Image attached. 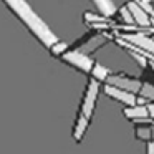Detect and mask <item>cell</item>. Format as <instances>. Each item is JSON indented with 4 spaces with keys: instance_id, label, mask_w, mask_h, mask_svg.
Listing matches in <instances>:
<instances>
[{
    "instance_id": "6da1fadb",
    "label": "cell",
    "mask_w": 154,
    "mask_h": 154,
    "mask_svg": "<svg viewBox=\"0 0 154 154\" xmlns=\"http://www.w3.org/2000/svg\"><path fill=\"white\" fill-rule=\"evenodd\" d=\"M4 2L8 5V8L23 22L25 27H27L45 47L51 48L58 42V37L50 30V27L35 14V10L25 2V0H4Z\"/></svg>"
},
{
    "instance_id": "7a4b0ae2",
    "label": "cell",
    "mask_w": 154,
    "mask_h": 154,
    "mask_svg": "<svg viewBox=\"0 0 154 154\" xmlns=\"http://www.w3.org/2000/svg\"><path fill=\"white\" fill-rule=\"evenodd\" d=\"M118 43L124 47L126 50L137 51V53L144 55V57L154 60V40L143 33H119L118 37Z\"/></svg>"
},
{
    "instance_id": "3957f363",
    "label": "cell",
    "mask_w": 154,
    "mask_h": 154,
    "mask_svg": "<svg viewBox=\"0 0 154 154\" xmlns=\"http://www.w3.org/2000/svg\"><path fill=\"white\" fill-rule=\"evenodd\" d=\"M61 60H65L66 63L73 65L75 68L85 71V73H91V70L94 66L93 58H90L88 53H85L81 50H66L61 55Z\"/></svg>"
},
{
    "instance_id": "277c9868",
    "label": "cell",
    "mask_w": 154,
    "mask_h": 154,
    "mask_svg": "<svg viewBox=\"0 0 154 154\" xmlns=\"http://www.w3.org/2000/svg\"><path fill=\"white\" fill-rule=\"evenodd\" d=\"M98 93H100V81L93 78V80H90V83H88L86 93H85V100H83V106H81V114L86 116L88 119H91V116H93Z\"/></svg>"
},
{
    "instance_id": "5b68a950",
    "label": "cell",
    "mask_w": 154,
    "mask_h": 154,
    "mask_svg": "<svg viewBox=\"0 0 154 154\" xmlns=\"http://www.w3.org/2000/svg\"><path fill=\"white\" fill-rule=\"evenodd\" d=\"M106 83L108 85H113V86H118L121 90H126V91H131V93H139L141 91V83L139 80L136 78H128V76H121V75H109L106 78Z\"/></svg>"
},
{
    "instance_id": "8992f818",
    "label": "cell",
    "mask_w": 154,
    "mask_h": 154,
    "mask_svg": "<svg viewBox=\"0 0 154 154\" xmlns=\"http://www.w3.org/2000/svg\"><path fill=\"white\" fill-rule=\"evenodd\" d=\"M104 93H106L109 98H113V100L126 104V106H133V104H136V100H137L134 93L126 91V90H121V88L113 86V85H108V83H106V86H104Z\"/></svg>"
},
{
    "instance_id": "52a82bcc",
    "label": "cell",
    "mask_w": 154,
    "mask_h": 154,
    "mask_svg": "<svg viewBox=\"0 0 154 154\" xmlns=\"http://www.w3.org/2000/svg\"><path fill=\"white\" fill-rule=\"evenodd\" d=\"M128 8H129V12H131V15H133L134 23H136V25H139V27H149V25L152 23L151 15L147 14V12L144 10L137 2L131 0L129 4H128Z\"/></svg>"
},
{
    "instance_id": "ba28073f",
    "label": "cell",
    "mask_w": 154,
    "mask_h": 154,
    "mask_svg": "<svg viewBox=\"0 0 154 154\" xmlns=\"http://www.w3.org/2000/svg\"><path fill=\"white\" fill-rule=\"evenodd\" d=\"M124 116H126L128 119H133L134 123H147V121L151 119L149 111H147V106H144V104L126 106L124 108Z\"/></svg>"
},
{
    "instance_id": "9c48e42d",
    "label": "cell",
    "mask_w": 154,
    "mask_h": 154,
    "mask_svg": "<svg viewBox=\"0 0 154 154\" xmlns=\"http://www.w3.org/2000/svg\"><path fill=\"white\" fill-rule=\"evenodd\" d=\"M88 124H90V119H88L86 116H83V114H80L78 119H76V124H75V133H73L75 141L83 139L85 133H86V129H88Z\"/></svg>"
},
{
    "instance_id": "30bf717a",
    "label": "cell",
    "mask_w": 154,
    "mask_h": 154,
    "mask_svg": "<svg viewBox=\"0 0 154 154\" xmlns=\"http://www.w3.org/2000/svg\"><path fill=\"white\" fill-rule=\"evenodd\" d=\"M93 4L96 5L98 8L101 10V14L104 15V17H113L114 12H116V7H114L113 0H93Z\"/></svg>"
},
{
    "instance_id": "8fae6325",
    "label": "cell",
    "mask_w": 154,
    "mask_h": 154,
    "mask_svg": "<svg viewBox=\"0 0 154 154\" xmlns=\"http://www.w3.org/2000/svg\"><path fill=\"white\" fill-rule=\"evenodd\" d=\"M91 75H93V78L98 81H106V78L109 76V70H108L106 66H103V65H100V63H94L93 70H91Z\"/></svg>"
},
{
    "instance_id": "7c38bea8",
    "label": "cell",
    "mask_w": 154,
    "mask_h": 154,
    "mask_svg": "<svg viewBox=\"0 0 154 154\" xmlns=\"http://www.w3.org/2000/svg\"><path fill=\"white\" fill-rule=\"evenodd\" d=\"M85 22L90 25H96V23H106L108 22V17H104L103 14L101 15H96V14H91V12H86L85 14Z\"/></svg>"
},
{
    "instance_id": "4fadbf2b",
    "label": "cell",
    "mask_w": 154,
    "mask_h": 154,
    "mask_svg": "<svg viewBox=\"0 0 154 154\" xmlns=\"http://www.w3.org/2000/svg\"><path fill=\"white\" fill-rule=\"evenodd\" d=\"M139 94H141V96H144L147 101H154V85H151V83H143Z\"/></svg>"
},
{
    "instance_id": "5bb4252c",
    "label": "cell",
    "mask_w": 154,
    "mask_h": 154,
    "mask_svg": "<svg viewBox=\"0 0 154 154\" xmlns=\"http://www.w3.org/2000/svg\"><path fill=\"white\" fill-rule=\"evenodd\" d=\"M136 137L141 141H149L151 137H152V129L147 126H139L136 129Z\"/></svg>"
},
{
    "instance_id": "9a60e30c",
    "label": "cell",
    "mask_w": 154,
    "mask_h": 154,
    "mask_svg": "<svg viewBox=\"0 0 154 154\" xmlns=\"http://www.w3.org/2000/svg\"><path fill=\"white\" fill-rule=\"evenodd\" d=\"M104 42H106L104 37H94V38H91V40L88 42L86 47H85V50H81V51H85V53H86V51H93L94 48H98L100 45H103Z\"/></svg>"
},
{
    "instance_id": "2e32d148",
    "label": "cell",
    "mask_w": 154,
    "mask_h": 154,
    "mask_svg": "<svg viewBox=\"0 0 154 154\" xmlns=\"http://www.w3.org/2000/svg\"><path fill=\"white\" fill-rule=\"evenodd\" d=\"M119 14H121V18H123L124 23H128V25H133V23H134V18H133V15H131V12H129V8H128V5L121 8Z\"/></svg>"
},
{
    "instance_id": "e0dca14e",
    "label": "cell",
    "mask_w": 154,
    "mask_h": 154,
    "mask_svg": "<svg viewBox=\"0 0 154 154\" xmlns=\"http://www.w3.org/2000/svg\"><path fill=\"white\" fill-rule=\"evenodd\" d=\"M129 53L133 55V58H134V60L137 61V65H139L141 68H144V66H146V65H147V60H149V58H147V57H144V55L137 53V51H131V50H129Z\"/></svg>"
},
{
    "instance_id": "ac0fdd59",
    "label": "cell",
    "mask_w": 154,
    "mask_h": 154,
    "mask_svg": "<svg viewBox=\"0 0 154 154\" xmlns=\"http://www.w3.org/2000/svg\"><path fill=\"white\" fill-rule=\"evenodd\" d=\"M50 50H51V53H53V55H63L65 51H66V45H65L63 42L58 40L57 43H55L53 47L50 48Z\"/></svg>"
},
{
    "instance_id": "d6986e66",
    "label": "cell",
    "mask_w": 154,
    "mask_h": 154,
    "mask_svg": "<svg viewBox=\"0 0 154 154\" xmlns=\"http://www.w3.org/2000/svg\"><path fill=\"white\" fill-rule=\"evenodd\" d=\"M147 111H149V118L154 119V101L151 104H147Z\"/></svg>"
},
{
    "instance_id": "ffe728a7",
    "label": "cell",
    "mask_w": 154,
    "mask_h": 154,
    "mask_svg": "<svg viewBox=\"0 0 154 154\" xmlns=\"http://www.w3.org/2000/svg\"><path fill=\"white\" fill-rule=\"evenodd\" d=\"M146 154H154V143H147V146H146Z\"/></svg>"
},
{
    "instance_id": "44dd1931",
    "label": "cell",
    "mask_w": 154,
    "mask_h": 154,
    "mask_svg": "<svg viewBox=\"0 0 154 154\" xmlns=\"http://www.w3.org/2000/svg\"><path fill=\"white\" fill-rule=\"evenodd\" d=\"M139 2H146V4H151L152 0H139ZM139 2H137V4H139Z\"/></svg>"
},
{
    "instance_id": "7402d4cb",
    "label": "cell",
    "mask_w": 154,
    "mask_h": 154,
    "mask_svg": "<svg viewBox=\"0 0 154 154\" xmlns=\"http://www.w3.org/2000/svg\"><path fill=\"white\" fill-rule=\"evenodd\" d=\"M151 68L154 70V60H151Z\"/></svg>"
},
{
    "instance_id": "603a6c76",
    "label": "cell",
    "mask_w": 154,
    "mask_h": 154,
    "mask_svg": "<svg viewBox=\"0 0 154 154\" xmlns=\"http://www.w3.org/2000/svg\"><path fill=\"white\" fill-rule=\"evenodd\" d=\"M151 129H152V139H154V126H152V128H151Z\"/></svg>"
},
{
    "instance_id": "cb8c5ba5",
    "label": "cell",
    "mask_w": 154,
    "mask_h": 154,
    "mask_svg": "<svg viewBox=\"0 0 154 154\" xmlns=\"http://www.w3.org/2000/svg\"><path fill=\"white\" fill-rule=\"evenodd\" d=\"M134 2H139V0H134Z\"/></svg>"
}]
</instances>
